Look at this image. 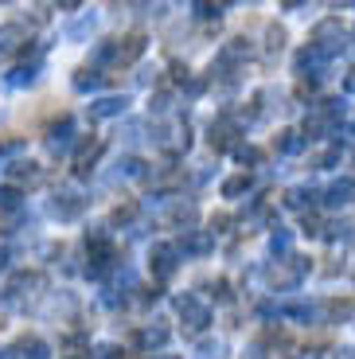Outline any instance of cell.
<instances>
[{"label": "cell", "mask_w": 355, "mask_h": 359, "mask_svg": "<svg viewBox=\"0 0 355 359\" xmlns=\"http://www.w3.org/2000/svg\"><path fill=\"white\" fill-rule=\"evenodd\" d=\"M176 309H180V320H184V328L187 332H203L207 324H211V313H207V305H199L196 297H180L176 301Z\"/></svg>", "instance_id": "6da1fadb"}, {"label": "cell", "mask_w": 355, "mask_h": 359, "mask_svg": "<svg viewBox=\"0 0 355 359\" xmlns=\"http://www.w3.org/2000/svg\"><path fill=\"white\" fill-rule=\"evenodd\" d=\"M176 258H180V246L156 243V246H152V254H149V266H152V273H156L160 281H168L172 273H176Z\"/></svg>", "instance_id": "7a4b0ae2"}, {"label": "cell", "mask_w": 355, "mask_h": 359, "mask_svg": "<svg viewBox=\"0 0 355 359\" xmlns=\"http://www.w3.org/2000/svg\"><path fill=\"white\" fill-rule=\"evenodd\" d=\"M43 285V278L39 273H16V278L8 281V289H4V301H24V297H32V289H39Z\"/></svg>", "instance_id": "3957f363"}, {"label": "cell", "mask_w": 355, "mask_h": 359, "mask_svg": "<svg viewBox=\"0 0 355 359\" xmlns=\"http://www.w3.org/2000/svg\"><path fill=\"white\" fill-rule=\"evenodd\" d=\"M141 55H145V36H141V32L117 39V67H121V63H137Z\"/></svg>", "instance_id": "277c9868"}, {"label": "cell", "mask_w": 355, "mask_h": 359, "mask_svg": "<svg viewBox=\"0 0 355 359\" xmlns=\"http://www.w3.org/2000/svg\"><path fill=\"white\" fill-rule=\"evenodd\" d=\"M51 211L62 219V223H71V219H79L82 211H86V199H79V196H55Z\"/></svg>", "instance_id": "5b68a950"}, {"label": "cell", "mask_w": 355, "mask_h": 359, "mask_svg": "<svg viewBox=\"0 0 355 359\" xmlns=\"http://www.w3.org/2000/svg\"><path fill=\"white\" fill-rule=\"evenodd\" d=\"M215 246L211 231H184V243H180V250L184 254H207Z\"/></svg>", "instance_id": "8992f818"}, {"label": "cell", "mask_w": 355, "mask_h": 359, "mask_svg": "<svg viewBox=\"0 0 355 359\" xmlns=\"http://www.w3.org/2000/svg\"><path fill=\"white\" fill-rule=\"evenodd\" d=\"M168 328H164V324H149V328H141V332H137V344H141L145 351H152V348H164V344H168Z\"/></svg>", "instance_id": "52a82bcc"}, {"label": "cell", "mask_w": 355, "mask_h": 359, "mask_svg": "<svg viewBox=\"0 0 355 359\" xmlns=\"http://www.w3.org/2000/svg\"><path fill=\"white\" fill-rule=\"evenodd\" d=\"M71 137H74V121L71 117H62L59 126L51 129V137H47V149H51V153H62V149L71 144Z\"/></svg>", "instance_id": "ba28073f"}, {"label": "cell", "mask_w": 355, "mask_h": 359, "mask_svg": "<svg viewBox=\"0 0 355 359\" xmlns=\"http://www.w3.org/2000/svg\"><path fill=\"white\" fill-rule=\"evenodd\" d=\"M125 114V98H102L90 106V117L94 121H106V117H121Z\"/></svg>", "instance_id": "9c48e42d"}, {"label": "cell", "mask_w": 355, "mask_h": 359, "mask_svg": "<svg viewBox=\"0 0 355 359\" xmlns=\"http://www.w3.org/2000/svg\"><path fill=\"white\" fill-rule=\"evenodd\" d=\"M20 43H24V27H16V24H8V27H0V55H8V51H16Z\"/></svg>", "instance_id": "30bf717a"}, {"label": "cell", "mask_w": 355, "mask_h": 359, "mask_svg": "<svg viewBox=\"0 0 355 359\" xmlns=\"http://www.w3.org/2000/svg\"><path fill=\"white\" fill-rule=\"evenodd\" d=\"M98 153H102V144H98V141L90 144V149H86V144H82L79 161H74V172H79V176H86V172L94 168V161H98Z\"/></svg>", "instance_id": "8fae6325"}, {"label": "cell", "mask_w": 355, "mask_h": 359, "mask_svg": "<svg viewBox=\"0 0 355 359\" xmlns=\"http://www.w3.org/2000/svg\"><path fill=\"white\" fill-rule=\"evenodd\" d=\"M8 176L12 180H27V184H39V164H32V161H20V164H12L8 168Z\"/></svg>", "instance_id": "7c38bea8"}, {"label": "cell", "mask_w": 355, "mask_h": 359, "mask_svg": "<svg viewBox=\"0 0 355 359\" xmlns=\"http://www.w3.org/2000/svg\"><path fill=\"white\" fill-rule=\"evenodd\" d=\"M234 137V126L231 121H219V126H211V149H227Z\"/></svg>", "instance_id": "4fadbf2b"}, {"label": "cell", "mask_w": 355, "mask_h": 359, "mask_svg": "<svg viewBox=\"0 0 355 359\" xmlns=\"http://www.w3.org/2000/svg\"><path fill=\"white\" fill-rule=\"evenodd\" d=\"M102 86V74L90 71V67H82L79 74H74V90H98Z\"/></svg>", "instance_id": "5bb4252c"}, {"label": "cell", "mask_w": 355, "mask_h": 359, "mask_svg": "<svg viewBox=\"0 0 355 359\" xmlns=\"http://www.w3.org/2000/svg\"><path fill=\"white\" fill-rule=\"evenodd\" d=\"M246 188H250V176H246V172H239V176H231L227 184H222V196L234 199V196H242Z\"/></svg>", "instance_id": "9a60e30c"}, {"label": "cell", "mask_w": 355, "mask_h": 359, "mask_svg": "<svg viewBox=\"0 0 355 359\" xmlns=\"http://www.w3.org/2000/svg\"><path fill=\"white\" fill-rule=\"evenodd\" d=\"M172 223H176V226H192V223H196V207H192V203H176V207H172Z\"/></svg>", "instance_id": "2e32d148"}, {"label": "cell", "mask_w": 355, "mask_h": 359, "mask_svg": "<svg viewBox=\"0 0 355 359\" xmlns=\"http://www.w3.org/2000/svg\"><path fill=\"white\" fill-rule=\"evenodd\" d=\"M32 82H36V67H16L8 74V86H32Z\"/></svg>", "instance_id": "e0dca14e"}, {"label": "cell", "mask_w": 355, "mask_h": 359, "mask_svg": "<svg viewBox=\"0 0 355 359\" xmlns=\"http://www.w3.org/2000/svg\"><path fill=\"white\" fill-rule=\"evenodd\" d=\"M20 199H24V191H20V188H0V207H4V211H16Z\"/></svg>", "instance_id": "ac0fdd59"}, {"label": "cell", "mask_w": 355, "mask_h": 359, "mask_svg": "<svg viewBox=\"0 0 355 359\" xmlns=\"http://www.w3.org/2000/svg\"><path fill=\"white\" fill-rule=\"evenodd\" d=\"M20 351H24V359H47V348L39 340H24V344H20Z\"/></svg>", "instance_id": "d6986e66"}, {"label": "cell", "mask_w": 355, "mask_h": 359, "mask_svg": "<svg viewBox=\"0 0 355 359\" xmlns=\"http://www.w3.org/2000/svg\"><path fill=\"white\" fill-rule=\"evenodd\" d=\"M24 149V137H4L0 141V156H12V153H20Z\"/></svg>", "instance_id": "ffe728a7"}, {"label": "cell", "mask_w": 355, "mask_h": 359, "mask_svg": "<svg viewBox=\"0 0 355 359\" xmlns=\"http://www.w3.org/2000/svg\"><path fill=\"white\" fill-rule=\"evenodd\" d=\"M351 196H355V184H347V180L332 188V199H336V203H344V199H351Z\"/></svg>", "instance_id": "44dd1931"}, {"label": "cell", "mask_w": 355, "mask_h": 359, "mask_svg": "<svg viewBox=\"0 0 355 359\" xmlns=\"http://www.w3.org/2000/svg\"><path fill=\"white\" fill-rule=\"evenodd\" d=\"M133 215H137V207H133V203H125V207H117V211H114V219H117V223H129Z\"/></svg>", "instance_id": "7402d4cb"}, {"label": "cell", "mask_w": 355, "mask_h": 359, "mask_svg": "<svg viewBox=\"0 0 355 359\" xmlns=\"http://www.w3.org/2000/svg\"><path fill=\"white\" fill-rule=\"evenodd\" d=\"M196 12H199L203 20H215V16H222V8H219V4H196Z\"/></svg>", "instance_id": "603a6c76"}, {"label": "cell", "mask_w": 355, "mask_h": 359, "mask_svg": "<svg viewBox=\"0 0 355 359\" xmlns=\"http://www.w3.org/2000/svg\"><path fill=\"white\" fill-rule=\"evenodd\" d=\"M199 359H219V344H199Z\"/></svg>", "instance_id": "cb8c5ba5"}, {"label": "cell", "mask_w": 355, "mask_h": 359, "mask_svg": "<svg viewBox=\"0 0 355 359\" xmlns=\"http://www.w3.org/2000/svg\"><path fill=\"white\" fill-rule=\"evenodd\" d=\"M98 359H121V351H117V348H114V344H106V348H102V351H98Z\"/></svg>", "instance_id": "d4e9b609"}, {"label": "cell", "mask_w": 355, "mask_h": 359, "mask_svg": "<svg viewBox=\"0 0 355 359\" xmlns=\"http://www.w3.org/2000/svg\"><path fill=\"white\" fill-rule=\"evenodd\" d=\"M281 149H289V153H293V149H297V137H293V133H281Z\"/></svg>", "instance_id": "484cf974"}]
</instances>
